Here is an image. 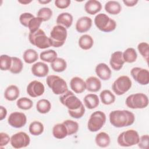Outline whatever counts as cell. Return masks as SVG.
<instances>
[{
    "label": "cell",
    "mask_w": 149,
    "mask_h": 149,
    "mask_svg": "<svg viewBox=\"0 0 149 149\" xmlns=\"http://www.w3.org/2000/svg\"><path fill=\"white\" fill-rule=\"evenodd\" d=\"M109 119L113 126L120 128L133 124L135 116L133 112L128 110H114L109 113Z\"/></svg>",
    "instance_id": "1"
},
{
    "label": "cell",
    "mask_w": 149,
    "mask_h": 149,
    "mask_svg": "<svg viewBox=\"0 0 149 149\" xmlns=\"http://www.w3.org/2000/svg\"><path fill=\"white\" fill-rule=\"evenodd\" d=\"M68 36L67 29L61 25L55 26L50 32L49 39L52 47L59 48L65 42Z\"/></svg>",
    "instance_id": "2"
},
{
    "label": "cell",
    "mask_w": 149,
    "mask_h": 149,
    "mask_svg": "<svg viewBox=\"0 0 149 149\" xmlns=\"http://www.w3.org/2000/svg\"><path fill=\"white\" fill-rule=\"evenodd\" d=\"M29 40L33 45L40 49H46L51 46L49 37L40 29L34 33H30Z\"/></svg>",
    "instance_id": "3"
},
{
    "label": "cell",
    "mask_w": 149,
    "mask_h": 149,
    "mask_svg": "<svg viewBox=\"0 0 149 149\" xmlns=\"http://www.w3.org/2000/svg\"><path fill=\"white\" fill-rule=\"evenodd\" d=\"M46 83L54 94L61 95L68 90L65 80L57 75H49L47 77Z\"/></svg>",
    "instance_id": "4"
},
{
    "label": "cell",
    "mask_w": 149,
    "mask_h": 149,
    "mask_svg": "<svg viewBox=\"0 0 149 149\" xmlns=\"http://www.w3.org/2000/svg\"><path fill=\"white\" fill-rule=\"evenodd\" d=\"M94 24L100 31L109 33L113 31L116 27V22L105 13L97 14L94 18Z\"/></svg>",
    "instance_id": "5"
},
{
    "label": "cell",
    "mask_w": 149,
    "mask_h": 149,
    "mask_svg": "<svg viewBox=\"0 0 149 149\" xmlns=\"http://www.w3.org/2000/svg\"><path fill=\"white\" fill-rule=\"evenodd\" d=\"M140 136L138 132L133 129H129L122 132L118 137L117 142L121 147H131L137 145Z\"/></svg>",
    "instance_id": "6"
},
{
    "label": "cell",
    "mask_w": 149,
    "mask_h": 149,
    "mask_svg": "<svg viewBox=\"0 0 149 149\" xmlns=\"http://www.w3.org/2000/svg\"><path fill=\"white\" fill-rule=\"evenodd\" d=\"M59 101L62 105L68 109V111L77 110L84 105L74 93L69 90L61 95Z\"/></svg>",
    "instance_id": "7"
},
{
    "label": "cell",
    "mask_w": 149,
    "mask_h": 149,
    "mask_svg": "<svg viewBox=\"0 0 149 149\" xmlns=\"http://www.w3.org/2000/svg\"><path fill=\"white\" fill-rule=\"evenodd\" d=\"M125 104L127 107L131 109H143L148 106V98L144 93H135L126 98Z\"/></svg>",
    "instance_id": "8"
},
{
    "label": "cell",
    "mask_w": 149,
    "mask_h": 149,
    "mask_svg": "<svg viewBox=\"0 0 149 149\" xmlns=\"http://www.w3.org/2000/svg\"><path fill=\"white\" fill-rule=\"evenodd\" d=\"M106 122V115L101 111H97L91 113L87 122V129L91 132L100 130Z\"/></svg>",
    "instance_id": "9"
},
{
    "label": "cell",
    "mask_w": 149,
    "mask_h": 149,
    "mask_svg": "<svg viewBox=\"0 0 149 149\" xmlns=\"http://www.w3.org/2000/svg\"><path fill=\"white\" fill-rule=\"evenodd\" d=\"M132 86V82L127 76H120L113 83L112 89L114 93L121 95L128 91Z\"/></svg>",
    "instance_id": "10"
},
{
    "label": "cell",
    "mask_w": 149,
    "mask_h": 149,
    "mask_svg": "<svg viewBox=\"0 0 149 149\" xmlns=\"http://www.w3.org/2000/svg\"><path fill=\"white\" fill-rule=\"evenodd\" d=\"M10 143L14 148H24L30 144V138L26 133L19 132L12 136Z\"/></svg>",
    "instance_id": "11"
},
{
    "label": "cell",
    "mask_w": 149,
    "mask_h": 149,
    "mask_svg": "<svg viewBox=\"0 0 149 149\" xmlns=\"http://www.w3.org/2000/svg\"><path fill=\"white\" fill-rule=\"evenodd\" d=\"M133 79L141 85H147L149 83V72L147 69L134 67L130 70Z\"/></svg>",
    "instance_id": "12"
},
{
    "label": "cell",
    "mask_w": 149,
    "mask_h": 149,
    "mask_svg": "<svg viewBox=\"0 0 149 149\" xmlns=\"http://www.w3.org/2000/svg\"><path fill=\"white\" fill-rule=\"evenodd\" d=\"M10 126L15 128H21L26 124L27 117L23 112H14L10 114L8 118Z\"/></svg>",
    "instance_id": "13"
},
{
    "label": "cell",
    "mask_w": 149,
    "mask_h": 149,
    "mask_svg": "<svg viewBox=\"0 0 149 149\" xmlns=\"http://www.w3.org/2000/svg\"><path fill=\"white\" fill-rule=\"evenodd\" d=\"M27 93L29 96L36 98L42 95L45 91L44 84L37 80L31 81L27 86Z\"/></svg>",
    "instance_id": "14"
},
{
    "label": "cell",
    "mask_w": 149,
    "mask_h": 149,
    "mask_svg": "<svg viewBox=\"0 0 149 149\" xmlns=\"http://www.w3.org/2000/svg\"><path fill=\"white\" fill-rule=\"evenodd\" d=\"M125 63V62L122 56V52L121 51H117L111 54L109 64L114 70H120L122 68Z\"/></svg>",
    "instance_id": "15"
},
{
    "label": "cell",
    "mask_w": 149,
    "mask_h": 149,
    "mask_svg": "<svg viewBox=\"0 0 149 149\" xmlns=\"http://www.w3.org/2000/svg\"><path fill=\"white\" fill-rule=\"evenodd\" d=\"M32 74L38 77H44L49 72L48 65L42 62H37L34 63L31 68Z\"/></svg>",
    "instance_id": "16"
},
{
    "label": "cell",
    "mask_w": 149,
    "mask_h": 149,
    "mask_svg": "<svg viewBox=\"0 0 149 149\" xmlns=\"http://www.w3.org/2000/svg\"><path fill=\"white\" fill-rule=\"evenodd\" d=\"M95 72L97 76L102 80H108L111 77V70L105 63H98L95 67Z\"/></svg>",
    "instance_id": "17"
},
{
    "label": "cell",
    "mask_w": 149,
    "mask_h": 149,
    "mask_svg": "<svg viewBox=\"0 0 149 149\" xmlns=\"http://www.w3.org/2000/svg\"><path fill=\"white\" fill-rule=\"evenodd\" d=\"M92 19L88 16H83L78 19L76 23V30L80 33L88 31L91 27Z\"/></svg>",
    "instance_id": "18"
},
{
    "label": "cell",
    "mask_w": 149,
    "mask_h": 149,
    "mask_svg": "<svg viewBox=\"0 0 149 149\" xmlns=\"http://www.w3.org/2000/svg\"><path fill=\"white\" fill-rule=\"evenodd\" d=\"M70 87L73 92L77 94L83 93L86 89V84L83 79L73 77L70 81Z\"/></svg>",
    "instance_id": "19"
},
{
    "label": "cell",
    "mask_w": 149,
    "mask_h": 149,
    "mask_svg": "<svg viewBox=\"0 0 149 149\" xmlns=\"http://www.w3.org/2000/svg\"><path fill=\"white\" fill-rule=\"evenodd\" d=\"M86 89L93 93L98 91L101 88V82L100 80L95 76H90L86 80Z\"/></svg>",
    "instance_id": "20"
},
{
    "label": "cell",
    "mask_w": 149,
    "mask_h": 149,
    "mask_svg": "<svg viewBox=\"0 0 149 149\" xmlns=\"http://www.w3.org/2000/svg\"><path fill=\"white\" fill-rule=\"evenodd\" d=\"M102 9V5L98 1L89 0L84 5L85 11L91 15L98 13Z\"/></svg>",
    "instance_id": "21"
},
{
    "label": "cell",
    "mask_w": 149,
    "mask_h": 149,
    "mask_svg": "<svg viewBox=\"0 0 149 149\" xmlns=\"http://www.w3.org/2000/svg\"><path fill=\"white\" fill-rule=\"evenodd\" d=\"M73 20V16L70 13L68 12H63L57 16L56 22L57 25L62 26L67 29L72 26Z\"/></svg>",
    "instance_id": "22"
},
{
    "label": "cell",
    "mask_w": 149,
    "mask_h": 149,
    "mask_svg": "<svg viewBox=\"0 0 149 149\" xmlns=\"http://www.w3.org/2000/svg\"><path fill=\"white\" fill-rule=\"evenodd\" d=\"M83 101L86 107L89 109H93L97 108L100 104V100L98 95L93 93L87 94L84 97Z\"/></svg>",
    "instance_id": "23"
},
{
    "label": "cell",
    "mask_w": 149,
    "mask_h": 149,
    "mask_svg": "<svg viewBox=\"0 0 149 149\" xmlns=\"http://www.w3.org/2000/svg\"><path fill=\"white\" fill-rule=\"evenodd\" d=\"M20 95V91L19 88L13 84L9 86L4 92L5 98L9 101L16 100Z\"/></svg>",
    "instance_id": "24"
},
{
    "label": "cell",
    "mask_w": 149,
    "mask_h": 149,
    "mask_svg": "<svg viewBox=\"0 0 149 149\" xmlns=\"http://www.w3.org/2000/svg\"><path fill=\"white\" fill-rule=\"evenodd\" d=\"M52 135L57 139H63L68 136V131L65 125L62 123L55 125L52 128Z\"/></svg>",
    "instance_id": "25"
},
{
    "label": "cell",
    "mask_w": 149,
    "mask_h": 149,
    "mask_svg": "<svg viewBox=\"0 0 149 149\" xmlns=\"http://www.w3.org/2000/svg\"><path fill=\"white\" fill-rule=\"evenodd\" d=\"M104 9L108 13L115 15L121 12L122 6L118 1H109L105 3Z\"/></svg>",
    "instance_id": "26"
},
{
    "label": "cell",
    "mask_w": 149,
    "mask_h": 149,
    "mask_svg": "<svg viewBox=\"0 0 149 149\" xmlns=\"http://www.w3.org/2000/svg\"><path fill=\"white\" fill-rule=\"evenodd\" d=\"M95 142L98 147L105 148L109 145L111 139L108 133L101 132L96 135L95 137Z\"/></svg>",
    "instance_id": "27"
},
{
    "label": "cell",
    "mask_w": 149,
    "mask_h": 149,
    "mask_svg": "<svg viewBox=\"0 0 149 149\" xmlns=\"http://www.w3.org/2000/svg\"><path fill=\"white\" fill-rule=\"evenodd\" d=\"M79 45L83 50H88L92 48L94 40L92 37L88 34H83L79 39Z\"/></svg>",
    "instance_id": "28"
},
{
    "label": "cell",
    "mask_w": 149,
    "mask_h": 149,
    "mask_svg": "<svg viewBox=\"0 0 149 149\" xmlns=\"http://www.w3.org/2000/svg\"><path fill=\"white\" fill-rule=\"evenodd\" d=\"M101 101L104 105H111L115 101V95L109 90H104L100 94Z\"/></svg>",
    "instance_id": "29"
},
{
    "label": "cell",
    "mask_w": 149,
    "mask_h": 149,
    "mask_svg": "<svg viewBox=\"0 0 149 149\" xmlns=\"http://www.w3.org/2000/svg\"><path fill=\"white\" fill-rule=\"evenodd\" d=\"M23 58L26 63L31 64L37 61L38 55L36 50L33 49H27L23 52Z\"/></svg>",
    "instance_id": "30"
},
{
    "label": "cell",
    "mask_w": 149,
    "mask_h": 149,
    "mask_svg": "<svg viewBox=\"0 0 149 149\" xmlns=\"http://www.w3.org/2000/svg\"><path fill=\"white\" fill-rule=\"evenodd\" d=\"M51 66L54 72L60 73L66 70L67 68V63L64 59L62 58H57L51 63Z\"/></svg>",
    "instance_id": "31"
},
{
    "label": "cell",
    "mask_w": 149,
    "mask_h": 149,
    "mask_svg": "<svg viewBox=\"0 0 149 149\" xmlns=\"http://www.w3.org/2000/svg\"><path fill=\"white\" fill-rule=\"evenodd\" d=\"M122 56L125 62L133 63L137 58V54L133 48H128L122 52Z\"/></svg>",
    "instance_id": "32"
},
{
    "label": "cell",
    "mask_w": 149,
    "mask_h": 149,
    "mask_svg": "<svg viewBox=\"0 0 149 149\" xmlns=\"http://www.w3.org/2000/svg\"><path fill=\"white\" fill-rule=\"evenodd\" d=\"M44 127L43 124L37 120L32 122L29 127V130L31 134L33 136H39L44 132Z\"/></svg>",
    "instance_id": "33"
},
{
    "label": "cell",
    "mask_w": 149,
    "mask_h": 149,
    "mask_svg": "<svg viewBox=\"0 0 149 149\" xmlns=\"http://www.w3.org/2000/svg\"><path fill=\"white\" fill-rule=\"evenodd\" d=\"M51 108V104L47 99H41L36 104L37 111L42 114H45L49 112Z\"/></svg>",
    "instance_id": "34"
},
{
    "label": "cell",
    "mask_w": 149,
    "mask_h": 149,
    "mask_svg": "<svg viewBox=\"0 0 149 149\" xmlns=\"http://www.w3.org/2000/svg\"><path fill=\"white\" fill-rule=\"evenodd\" d=\"M57 53L53 49H48L42 51L40 54L41 60L48 63H52L56 58H57Z\"/></svg>",
    "instance_id": "35"
},
{
    "label": "cell",
    "mask_w": 149,
    "mask_h": 149,
    "mask_svg": "<svg viewBox=\"0 0 149 149\" xmlns=\"http://www.w3.org/2000/svg\"><path fill=\"white\" fill-rule=\"evenodd\" d=\"M23 68L22 61L16 56H12V65L9 71L13 74L20 73Z\"/></svg>",
    "instance_id": "36"
},
{
    "label": "cell",
    "mask_w": 149,
    "mask_h": 149,
    "mask_svg": "<svg viewBox=\"0 0 149 149\" xmlns=\"http://www.w3.org/2000/svg\"><path fill=\"white\" fill-rule=\"evenodd\" d=\"M63 123L65 125L67 131L68 136H70L73 134H75L79 130V124L76 121L67 119L63 122Z\"/></svg>",
    "instance_id": "37"
},
{
    "label": "cell",
    "mask_w": 149,
    "mask_h": 149,
    "mask_svg": "<svg viewBox=\"0 0 149 149\" xmlns=\"http://www.w3.org/2000/svg\"><path fill=\"white\" fill-rule=\"evenodd\" d=\"M17 107L22 110H29L33 107V102L27 97H22L16 102Z\"/></svg>",
    "instance_id": "38"
},
{
    "label": "cell",
    "mask_w": 149,
    "mask_h": 149,
    "mask_svg": "<svg viewBox=\"0 0 149 149\" xmlns=\"http://www.w3.org/2000/svg\"><path fill=\"white\" fill-rule=\"evenodd\" d=\"M12 65V57L8 55H2L0 57V68L1 70H9Z\"/></svg>",
    "instance_id": "39"
},
{
    "label": "cell",
    "mask_w": 149,
    "mask_h": 149,
    "mask_svg": "<svg viewBox=\"0 0 149 149\" xmlns=\"http://www.w3.org/2000/svg\"><path fill=\"white\" fill-rule=\"evenodd\" d=\"M52 16V10L49 8H42L38 10L37 16L42 19V22L49 20Z\"/></svg>",
    "instance_id": "40"
},
{
    "label": "cell",
    "mask_w": 149,
    "mask_h": 149,
    "mask_svg": "<svg viewBox=\"0 0 149 149\" xmlns=\"http://www.w3.org/2000/svg\"><path fill=\"white\" fill-rule=\"evenodd\" d=\"M42 22V20L41 19H40L38 17H34L32 18L27 28L29 29L30 33H34L40 29V27Z\"/></svg>",
    "instance_id": "41"
},
{
    "label": "cell",
    "mask_w": 149,
    "mask_h": 149,
    "mask_svg": "<svg viewBox=\"0 0 149 149\" xmlns=\"http://www.w3.org/2000/svg\"><path fill=\"white\" fill-rule=\"evenodd\" d=\"M137 49L142 57L148 63L149 54V45L147 42H141L137 45Z\"/></svg>",
    "instance_id": "42"
},
{
    "label": "cell",
    "mask_w": 149,
    "mask_h": 149,
    "mask_svg": "<svg viewBox=\"0 0 149 149\" xmlns=\"http://www.w3.org/2000/svg\"><path fill=\"white\" fill-rule=\"evenodd\" d=\"M34 17H35V16L31 13L24 12V13H22L20 15L19 22L22 25H23V26H24L26 27H27L28 24H29L30 20Z\"/></svg>",
    "instance_id": "43"
},
{
    "label": "cell",
    "mask_w": 149,
    "mask_h": 149,
    "mask_svg": "<svg viewBox=\"0 0 149 149\" xmlns=\"http://www.w3.org/2000/svg\"><path fill=\"white\" fill-rule=\"evenodd\" d=\"M68 113L72 118L74 119H80L85 113V107L83 105L77 110L74 111H68Z\"/></svg>",
    "instance_id": "44"
},
{
    "label": "cell",
    "mask_w": 149,
    "mask_h": 149,
    "mask_svg": "<svg viewBox=\"0 0 149 149\" xmlns=\"http://www.w3.org/2000/svg\"><path fill=\"white\" fill-rule=\"evenodd\" d=\"M149 136L148 134L141 136L139 139V141L137 144L139 148L141 149H147L148 147Z\"/></svg>",
    "instance_id": "45"
},
{
    "label": "cell",
    "mask_w": 149,
    "mask_h": 149,
    "mask_svg": "<svg viewBox=\"0 0 149 149\" xmlns=\"http://www.w3.org/2000/svg\"><path fill=\"white\" fill-rule=\"evenodd\" d=\"M10 141V137L7 133L4 132H1L0 133V147L1 148L6 146Z\"/></svg>",
    "instance_id": "46"
},
{
    "label": "cell",
    "mask_w": 149,
    "mask_h": 149,
    "mask_svg": "<svg viewBox=\"0 0 149 149\" xmlns=\"http://www.w3.org/2000/svg\"><path fill=\"white\" fill-rule=\"evenodd\" d=\"M70 1L69 0H56L55 1V5L59 9H66L69 6Z\"/></svg>",
    "instance_id": "47"
},
{
    "label": "cell",
    "mask_w": 149,
    "mask_h": 149,
    "mask_svg": "<svg viewBox=\"0 0 149 149\" xmlns=\"http://www.w3.org/2000/svg\"><path fill=\"white\" fill-rule=\"evenodd\" d=\"M139 1L138 0H123V2L124 4L128 6V7H132L135 6L137 3Z\"/></svg>",
    "instance_id": "48"
},
{
    "label": "cell",
    "mask_w": 149,
    "mask_h": 149,
    "mask_svg": "<svg viewBox=\"0 0 149 149\" xmlns=\"http://www.w3.org/2000/svg\"><path fill=\"white\" fill-rule=\"evenodd\" d=\"M7 115V110L6 109L3 107L0 106V120H2L4 119Z\"/></svg>",
    "instance_id": "49"
},
{
    "label": "cell",
    "mask_w": 149,
    "mask_h": 149,
    "mask_svg": "<svg viewBox=\"0 0 149 149\" xmlns=\"http://www.w3.org/2000/svg\"><path fill=\"white\" fill-rule=\"evenodd\" d=\"M32 1H18V2L22 3V4H23V5H27V4H29V3L31 2Z\"/></svg>",
    "instance_id": "50"
},
{
    "label": "cell",
    "mask_w": 149,
    "mask_h": 149,
    "mask_svg": "<svg viewBox=\"0 0 149 149\" xmlns=\"http://www.w3.org/2000/svg\"><path fill=\"white\" fill-rule=\"evenodd\" d=\"M51 2V1L50 0H48V1H44V0H42V1H41V0H39L38 1V2L39 3H41V4H47V3H49Z\"/></svg>",
    "instance_id": "51"
}]
</instances>
